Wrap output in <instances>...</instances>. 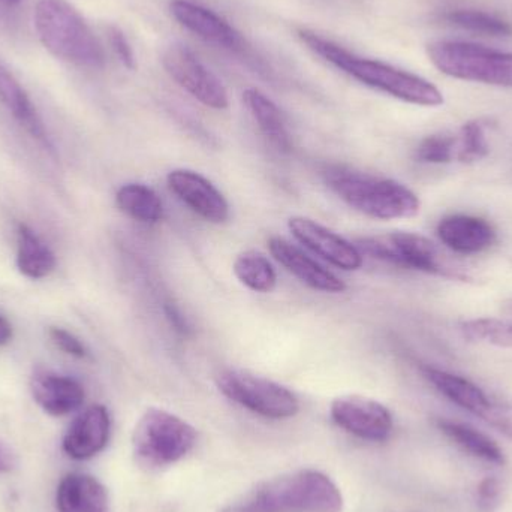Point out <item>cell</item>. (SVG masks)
<instances>
[{"mask_svg": "<svg viewBox=\"0 0 512 512\" xmlns=\"http://www.w3.org/2000/svg\"><path fill=\"white\" fill-rule=\"evenodd\" d=\"M298 36L325 62L331 63L366 86L420 107H439L444 104V95L441 90L420 75L394 68L379 60L355 56L340 45L309 30H298Z\"/></svg>", "mask_w": 512, "mask_h": 512, "instance_id": "cell-1", "label": "cell"}, {"mask_svg": "<svg viewBox=\"0 0 512 512\" xmlns=\"http://www.w3.org/2000/svg\"><path fill=\"white\" fill-rule=\"evenodd\" d=\"M342 507L339 487L307 469L259 484L222 512H340Z\"/></svg>", "mask_w": 512, "mask_h": 512, "instance_id": "cell-2", "label": "cell"}, {"mask_svg": "<svg viewBox=\"0 0 512 512\" xmlns=\"http://www.w3.org/2000/svg\"><path fill=\"white\" fill-rule=\"evenodd\" d=\"M324 180L343 203L369 218L396 221L414 218L420 212V198L397 180L345 167L328 168Z\"/></svg>", "mask_w": 512, "mask_h": 512, "instance_id": "cell-3", "label": "cell"}, {"mask_svg": "<svg viewBox=\"0 0 512 512\" xmlns=\"http://www.w3.org/2000/svg\"><path fill=\"white\" fill-rule=\"evenodd\" d=\"M33 20L42 45L57 59L84 68L105 65L101 42L77 9L65 0H38Z\"/></svg>", "mask_w": 512, "mask_h": 512, "instance_id": "cell-4", "label": "cell"}, {"mask_svg": "<svg viewBox=\"0 0 512 512\" xmlns=\"http://www.w3.org/2000/svg\"><path fill=\"white\" fill-rule=\"evenodd\" d=\"M430 62L448 77L512 89V53L463 41H436Z\"/></svg>", "mask_w": 512, "mask_h": 512, "instance_id": "cell-5", "label": "cell"}, {"mask_svg": "<svg viewBox=\"0 0 512 512\" xmlns=\"http://www.w3.org/2000/svg\"><path fill=\"white\" fill-rule=\"evenodd\" d=\"M357 248L363 255L397 267L463 282L469 280L468 273L463 268L451 264L441 249L421 234L397 231L381 236L363 237L357 240Z\"/></svg>", "mask_w": 512, "mask_h": 512, "instance_id": "cell-6", "label": "cell"}, {"mask_svg": "<svg viewBox=\"0 0 512 512\" xmlns=\"http://www.w3.org/2000/svg\"><path fill=\"white\" fill-rule=\"evenodd\" d=\"M197 444L191 424L164 409L150 408L135 426V456L149 466H168L182 460Z\"/></svg>", "mask_w": 512, "mask_h": 512, "instance_id": "cell-7", "label": "cell"}, {"mask_svg": "<svg viewBox=\"0 0 512 512\" xmlns=\"http://www.w3.org/2000/svg\"><path fill=\"white\" fill-rule=\"evenodd\" d=\"M216 384L237 405L271 420L294 417L300 409L292 391L248 370H224L216 378Z\"/></svg>", "mask_w": 512, "mask_h": 512, "instance_id": "cell-8", "label": "cell"}, {"mask_svg": "<svg viewBox=\"0 0 512 512\" xmlns=\"http://www.w3.org/2000/svg\"><path fill=\"white\" fill-rule=\"evenodd\" d=\"M421 373L438 393L463 411L475 415L512 439V405L489 396L471 379L433 366L421 367Z\"/></svg>", "mask_w": 512, "mask_h": 512, "instance_id": "cell-9", "label": "cell"}, {"mask_svg": "<svg viewBox=\"0 0 512 512\" xmlns=\"http://www.w3.org/2000/svg\"><path fill=\"white\" fill-rule=\"evenodd\" d=\"M162 65L168 75L201 104L213 110H227L230 105L227 87L191 48L180 42L171 44L164 51Z\"/></svg>", "mask_w": 512, "mask_h": 512, "instance_id": "cell-10", "label": "cell"}, {"mask_svg": "<svg viewBox=\"0 0 512 512\" xmlns=\"http://www.w3.org/2000/svg\"><path fill=\"white\" fill-rule=\"evenodd\" d=\"M330 414L337 426L364 441L384 442L393 433V415L369 397H337L331 403Z\"/></svg>", "mask_w": 512, "mask_h": 512, "instance_id": "cell-11", "label": "cell"}, {"mask_svg": "<svg viewBox=\"0 0 512 512\" xmlns=\"http://www.w3.org/2000/svg\"><path fill=\"white\" fill-rule=\"evenodd\" d=\"M288 227L292 236L304 245V248L330 262L334 267L346 271L363 267L364 255L357 246L313 219L294 216L289 219Z\"/></svg>", "mask_w": 512, "mask_h": 512, "instance_id": "cell-12", "label": "cell"}, {"mask_svg": "<svg viewBox=\"0 0 512 512\" xmlns=\"http://www.w3.org/2000/svg\"><path fill=\"white\" fill-rule=\"evenodd\" d=\"M170 11L185 29L203 41L234 54H246L248 51V44L242 33L237 32L225 18L212 9L189 0H173Z\"/></svg>", "mask_w": 512, "mask_h": 512, "instance_id": "cell-13", "label": "cell"}, {"mask_svg": "<svg viewBox=\"0 0 512 512\" xmlns=\"http://www.w3.org/2000/svg\"><path fill=\"white\" fill-rule=\"evenodd\" d=\"M170 191L192 212L212 224L230 219V204L221 191L197 171L174 170L167 176Z\"/></svg>", "mask_w": 512, "mask_h": 512, "instance_id": "cell-14", "label": "cell"}, {"mask_svg": "<svg viewBox=\"0 0 512 512\" xmlns=\"http://www.w3.org/2000/svg\"><path fill=\"white\" fill-rule=\"evenodd\" d=\"M110 432L111 418L107 408L102 405L90 406L66 430L63 451L74 460L92 459L107 447Z\"/></svg>", "mask_w": 512, "mask_h": 512, "instance_id": "cell-15", "label": "cell"}, {"mask_svg": "<svg viewBox=\"0 0 512 512\" xmlns=\"http://www.w3.org/2000/svg\"><path fill=\"white\" fill-rule=\"evenodd\" d=\"M436 234L451 251L459 255H478L498 242V231L480 216L451 215L441 219Z\"/></svg>", "mask_w": 512, "mask_h": 512, "instance_id": "cell-16", "label": "cell"}, {"mask_svg": "<svg viewBox=\"0 0 512 512\" xmlns=\"http://www.w3.org/2000/svg\"><path fill=\"white\" fill-rule=\"evenodd\" d=\"M268 249L271 256L304 285L316 291L331 292V294L345 291L346 285L342 279L283 237H271L268 240Z\"/></svg>", "mask_w": 512, "mask_h": 512, "instance_id": "cell-17", "label": "cell"}, {"mask_svg": "<svg viewBox=\"0 0 512 512\" xmlns=\"http://www.w3.org/2000/svg\"><path fill=\"white\" fill-rule=\"evenodd\" d=\"M30 390L35 402L53 417H65L77 411L86 396L80 382L47 369L35 370L30 379Z\"/></svg>", "mask_w": 512, "mask_h": 512, "instance_id": "cell-18", "label": "cell"}, {"mask_svg": "<svg viewBox=\"0 0 512 512\" xmlns=\"http://www.w3.org/2000/svg\"><path fill=\"white\" fill-rule=\"evenodd\" d=\"M0 104L33 140L38 141L51 155H54L53 144L48 138L44 123L32 99L2 60H0Z\"/></svg>", "mask_w": 512, "mask_h": 512, "instance_id": "cell-19", "label": "cell"}, {"mask_svg": "<svg viewBox=\"0 0 512 512\" xmlns=\"http://www.w3.org/2000/svg\"><path fill=\"white\" fill-rule=\"evenodd\" d=\"M59 512H108L107 489L86 474H69L60 481L56 493Z\"/></svg>", "mask_w": 512, "mask_h": 512, "instance_id": "cell-20", "label": "cell"}, {"mask_svg": "<svg viewBox=\"0 0 512 512\" xmlns=\"http://www.w3.org/2000/svg\"><path fill=\"white\" fill-rule=\"evenodd\" d=\"M243 102L264 137L280 152H289L292 147L291 135L279 107L258 89L246 90L243 93Z\"/></svg>", "mask_w": 512, "mask_h": 512, "instance_id": "cell-21", "label": "cell"}, {"mask_svg": "<svg viewBox=\"0 0 512 512\" xmlns=\"http://www.w3.org/2000/svg\"><path fill=\"white\" fill-rule=\"evenodd\" d=\"M438 427L453 444L474 459L492 465H504V451L489 436L469 424L453 420H438Z\"/></svg>", "mask_w": 512, "mask_h": 512, "instance_id": "cell-22", "label": "cell"}, {"mask_svg": "<svg viewBox=\"0 0 512 512\" xmlns=\"http://www.w3.org/2000/svg\"><path fill=\"white\" fill-rule=\"evenodd\" d=\"M117 207L129 218L143 224H158L164 218L161 198L149 186L128 183L117 191Z\"/></svg>", "mask_w": 512, "mask_h": 512, "instance_id": "cell-23", "label": "cell"}, {"mask_svg": "<svg viewBox=\"0 0 512 512\" xmlns=\"http://www.w3.org/2000/svg\"><path fill=\"white\" fill-rule=\"evenodd\" d=\"M17 267L30 279H42L56 267V256L26 225L18 227Z\"/></svg>", "mask_w": 512, "mask_h": 512, "instance_id": "cell-24", "label": "cell"}, {"mask_svg": "<svg viewBox=\"0 0 512 512\" xmlns=\"http://www.w3.org/2000/svg\"><path fill=\"white\" fill-rule=\"evenodd\" d=\"M234 274L240 283L254 292L273 291L277 285V274L267 256L258 251H245L237 255L233 265Z\"/></svg>", "mask_w": 512, "mask_h": 512, "instance_id": "cell-25", "label": "cell"}, {"mask_svg": "<svg viewBox=\"0 0 512 512\" xmlns=\"http://www.w3.org/2000/svg\"><path fill=\"white\" fill-rule=\"evenodd\" d=\"M441 20L448 26L459 27L480 35L496 36V38L512 35L510 21L490 12L477 11V9H454V11L445 12Z\"/></svg>", "mask_w": 512, "mask_h": 512, "instance_id": "cell-26", "label": "cell"}, {"mask_svg": "<svg viewBox=\"0 0 512 512\" xmlns=\"http://www.w3.org/2000/svg\"><path fill=\"white\" fill-rule=\"evenodd\" d=\"M460 331L472 342L512 349V322L504 319H469L460 324Z\"/></svg>", "mask_w": 512, "mask_h": 512, "instance_id": "cell-27", "label": "cell"}, {"mask_svg": "<svg viewBox=\"0 0 512 512\" xmlns=\"http://www.w3.org/2000/svg\"><path fill=\"white\" fill-rule=\"evenodd\" d=\"M489 122L484 120H471L465 123L457 134L456 161L462 164H474L487 158L490 153Z\"/></svg>", "mask_w": 512, "mask_h": 512, "instance_id": "cell-28", "label": "cell"}, {"mask_svg": "<svg viewBox=\"0 0 512 512\" xmlns=\"http://www.w3.org/2000/svg\"><path fill=\"white\" fill-rule=\"evenodd\" d=\"M415 159L421 164L444 165L456 161L457 135L433 134L420 141Z\"/></svg>", "mask_w": 512, "mask_h": 512, "instance_id": "cell-29", "label": "cell"}, {"mask_svg": "<svg viewBox=\"0 0 512 512\" xmlns=\"http://www.w3.org/2000/svg\"><path fill=\"white\" fill-rule=\"evenodd\" d=\"M501 481L495 477H487L478 484L477 487V505L483 512H493L502 502Z\"/></svg>", "mask_w": 512, "mask_h": 512, "instance_id": "cell-30", "label": "cell"}, {"mask_svg": "<svg viewBox=\"0 0 512 512\" xmlns=\"http://www.w3.org/2000/svg\"><path fill=\"white\" fill-rule=\"evenodd\" d=\"M51 342L65 352V354L72 355V357L84 358L87 357V349L80 339L69 333V331L63 330V328L51 327L48 331Z\"/></svg>", "mask_w": 512, "mask_h": 512, "instance_id": "cell-31", "label": "cell"}, {"mask_svg": "<svg viewBox=\"0 0 512 512\" xmlns=\"http://www.w3.org/2000/svg\"><path fill=\"white\" fill-rule=\"evenodd\" d=\"M108 41H110L111 48H113L114 54H116L117 59L122 62V65H125L126 68L134 69L135 54L125 33H123L119 27H108Z\"/></svg>", "mask_w": 512, "mask_h": 512, "instance_id": "cell-32", "label": "cell"}, {"mask_svg": "<svg viewBox=\"0 0 512 512\" xmlns=\"http://www.w3.org/2000/svg\"><path fill=\"white\" fill-rule=\"evenodd\" d=\"M17 466V453L12 450L11 445L6 444V442L0 438V475L11 474Z\"/></svg>", "mask_w": 512, "mask_h": 512, "instance_id": "cell-33", "label": "cell"}, {"mask_svg": "<svg viewBox=\"0 0 512 512\" xmlns=\"http://www.w3.org/2000/svg\"><path fill=\"white\" fill-rule=\"evenodd\" d=\"M165 309H167L168 318H170L171 324L176 327V330L180 331V333H188V324H186L185 318L180 315L179 310L173 304H167Z\"/></svg>", "mask_w": 512, "mask_h": 512, "instance_id": "cell-34", "label": "cell"}, {"mask_svg": "<svg viewBox=\"0 0 512 512\" xmlns=\"http://www.w3.org/2000/svg\"><path fill=\"white\" fill-rule=\"evenodd\" d=\"M12 328L11 324L6 321L3 316H0V346L6 345L11 340Z\"/></svg>", "mask_w": 512, "mask_h": 512, "instance_id": "cell-35", "label": "cell"}, {"mask_svg": "<svg viewBox=\"0 0 512 512\" xmlns=\"http://www.w3.org/2000/svg\"><path fill=\"white\" fill-rule=\"evenodd\" d=\"M3 2H6V3H18V2H20V0H3Z\"/></svg>", "mask_w": 512, "mask_h": 512, "instance_id": "cell-36", "label": "cell"}]
</instances>
